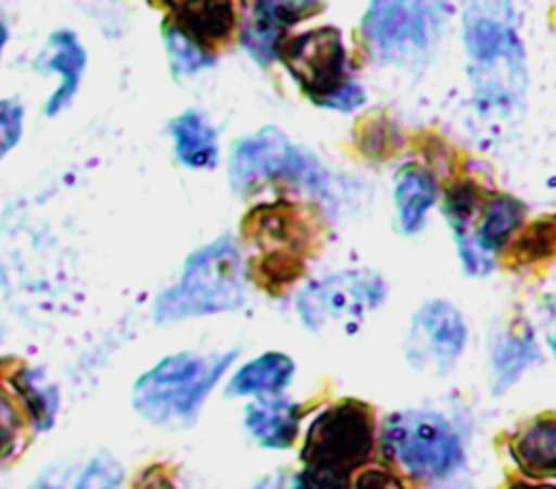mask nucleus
I'll return each mask as SVG.
<instances>
[{"label": "nucleus", "mask_w": 556, "mask_h": 489, "mask_svg": "<svg viewBox=\"0 0 556 489\" xmlns=\"http://www.w3.org/2000/svg\"><path fill=\"white\" fill-rule=\"evenodd\" d=\"M374 450V415L358 400L324 409L308 426L300 450L304 463L291 489H352L350 476Z\"/></svg>", "instance_id": "obj_1"}, {"label": "nucleus", "mask_w": 556, "mask_h": 489, "mask_svg": "<svg viewBox=\"0 0 556 489\" xmlns=\"http://www.w3.org/2000/svg\"><path fill=\"white\" fill-rule=\"evenodd\" d=\"M237 350L226 354L178 352L141 374L132 387V406L148 422L165 428L193 424L202 402L217 385Z\"/></svg>", "instance_id": "obj_2"}, {"label": "nucleus", "mask_w": 556, "mask_h": 489, "mask_svg": "<svg viewBox=\"0 0 556 489\" xmlns=\"http://www.w3.org/2000/svg\"><path fill=\"white\" fill-rule=\"evenodd\" d=\"M463 43L471 61V76L484 102L504 104L526 89L523 43L513 11L500 2H476L463 13Z\"/></svg>", "instance_id": "obj_3"}, {"label": "nucleus", "mask_w": 556, "mask_h": 489, "mask_svg": "<svg viewBox=\"0 0 556 489\" xmlns=\"http://www.w3.org/2000/svg\"><path fill=\"white\" fill-rule=\"evenodd\" d=\"M245 302V267L232 237H219L195 250L180 280L154 302L156 322H178L239 309Z\"/></svg>", "instance_id": "obj_4"}, {"label": "nucleus", "mask_w": 556, "mask_h": 489, "mask_svg": "<svg viewBox=\"0 0 556 489\" xmlns=\"http://www.w3.org/2000/svg\"><path fill=\"white\" fill-rule=\"evenodd\" d=\"M380 450L419 480L450 476L463 463V446L445 417L432 411H397L380 428Z\"/></svg>", "instance_id": "obj_5"}, {"label": "nucleus", "mask_w": 556, "mask_h": 489, "mask_svg": "<svg viewBox=\"0 0 556 489\" xmlns=\"http://www.w3.org/2000/svg\"><path fill=\"white\" fill-rule=\"evenodd\" d=\"M441 7L430 2H371L363 15V39L382 63H424L441 30Z\"/></svg>", "instance_id": "obj_6"}, {"label": "nucleus", "mask_w": 556, "mask_h": 489, "mask_svg": "<svg viewBox=\"0 0 556 489\" xmlns=\"http://www.w3.org/2000/svg\"><path fill=\"white\" fill-rule=\"evenodd\" d=\"M228 176L237 193H250L274 180L304 183L311 189L324 183L315 159L274 126H265L235 141L228 156Z\"/></svg>", "instance_id": "obj_7"}, {"label": "nucleus", "mask_w": 556, "mask_h": 489, "mask_svg": "<svg viewBox=\"0 0 556 489\" xmlns=\"http://www.w3.org/2000/svg\"><path fill=\"white\" fill-rule=\"evenodd\" d=\"M387 296V283L378 272L348 269L319 278L304 287L298 296V313L302 324L321 333L326 328L356 326Z\"/></svg>", "instance_id": "obj_8"}, {"label": "nucleus", "mask_w": 556, "mask_h": 489, "mask_svg": "<svg viewBox=\"0 0 556 489\" xmlns=\"http://www.w3.org/2000/svg\"><path fill=\"white\" fill-rule=\"evenodd\" d=\"M278 59L315 104L350 83L345 76L348 57L343 39L334 26H317L302 35L282 39L278 46Z\"/></svg>", "instance_id": "obj_9"}, {"label": "nucleus", "mask_w": 556, "mask_h": 489, "mask_svg": "<svg viewBox=\"0 0 556 489\" xmlns=\"http://www.w3.org/2000/svg\"><path fill=\"white\" fill-rule=\"evenodd\" d=\"M465 343L467 326L460 311L447 300H428L413 315L404 350L413 367L445 374L463 354Z\"/></svg>", "instance_id": "obj_10"}, {"label": "nucleus", "mask_w": 556, "mask_h": 489, "mask_svg": "<svg viewBox=\"0 0 556 489\" xmlns=\"http://www.w3.org/2000/svg\"><path fill=\"white\" fill-rule=\"evenodd\" d=\"M526 204L510 193H491L482 202V217L465 235L454 237L463 267L471 276L493 269V254L521 226Z\"/></svg>", "instance_id": "obj_11"}, {"label": "nucleus", "mask_w": 556, "mask_h": 489, "mask_svg": "<svg viewBox=\"0 0 556 489\" xmlns=\"http://www.w3.org/2000/svg\"><path fill=\"white\" fill-rule=\"evenodd\" d=\"M241 233L265 248V252H295L302 254L308 228L298 213V206L287 200L261 204L241 220Z\"/></svg>", "instance_id": "obj_12"}, {"label": "nucleus", "mask_w": 556, "mask_h": 489, "mask_svg": "<svg viewBox=\"0 0 556 489\" xmlns=\"http://www.w3.org/2000/svg\"><path fill=\"white\" fill-rule=\"evenodd\" d=\"M169 9V22L202 50L226 41L235 28L232 2H161Z\"/></svg>", "instance_id": "obj_13"}, {"label": "nucleus", "mask_w": 556, "mask_h": 489, "mask_svg": "<svg viewBox=\"0 0 556 489\" xmlns=\"http://www.w3.org/2000/svg\"><path fill=\"white\" fill-rule=\"evenodd\" d=\"M41 57L43 59L39 61V65L43 70L56 72L61 78L56 91L46 102V115H56L72 102L78 89L87 65V54L72 30H56L50 35L46 52Z\"/></svg>", "instance_id": "obj_14"}, {"label": "nucleus", "mask_w": 556, "mask_h": 489, "mask_svg": "<svg viewBox=\"0 0 556 489\" xmlns=\"http://www.w3.org/2000/svg\"><path fill=\"white\" fill-rule=\"evenodd\" d=\"M539 348L532 328L526 322H515L491 341V385L495 393L506 391L523 369L536 361Z\"/></svg>", "instance_id": "obj_15"}, {"label": "nucleus", "mask_w": 556, "mask_h": 489, "mask_svg": "<svg viewBox=\"0 0 556 489\" xmlns=\"http://www.w3.org/2000/svg\"><path fill=\"white\" fill-rule=\"evenodd\" d=\"M302 411L285 398H261L245 406L243 426L265 448L285 450L298 435Z\"/></svg>", "instance_id": "obj_16"}, {"label": "nucleus", "mask_w": 556, "mask_h": 489, "mask_svg": "<svg viewBox=\"0 0 556 489\" xmlns=\"http://www.w3.org/2000/svg\"><path fill=\"white\" fill-rule=\"evenodd\" d=\"M176 156L182 165L193 170H211L217 165L219 148L217 133L198 109H187L169 122Z\"/></svg>", "instance_id": "obj_17"}, {"label": "nucleus", "mask_w": 556, "mask_h": 489, "mask_svg": "<svg viewBox=\"0 0 556 489\" xmlns=\"http://www.w3.org/2000/svg\"><path fill=\"white\" fill-rule=\"evenodd\" d=\"M519 469L532 478H552L556 469V419L552 413L536 417L510 441Z\"/></svg>", "instance_id": "obj_18"}, {"label": "nucleus", "mask_w": 556, "mask_h": 489, "mask_svg": "<svg viewBox=\"0 0 556 489\" xmlns=\"http://www.w3.org/2000/svg\"><path fill=\"white\" fill-rule=\"evenodd\" d=\"M393 198H395V211H397V222L402 233L406 235L417 233L424 224L426 211L437 200L434 176L417 163L402 165L395 176Z\"/></svg>", "instance_id": "obj_19"}, {"label": "nucleus", "mask_w": 556, "mask_h": 489, "mask_svg": "<svg viewBox=\"0 0 556 489\" xmlns=\"http://www.w3.org/2000/svg\"><path fill=\"white\" fill-rule=\"evenodd\" d=\"M295 374V363L282 352H265L248 361L226 385L228 396H274Z\"/></svg>", "instance_id": "obj_20"}, {"label": "nucleus", "mask_w": 556, "mask_h": 489, "mask_svg": "<svg viewBox=\"0 0 556 489\" xmlns=\"http://www.w3.org/2000/svg\"><path fill=\"white\" fill-rule=\"evenodd\" d=\"M124 467L111 454H96L80 465L43 474L33 489H117Z\"/></svg>", "instance_id": "obj_21"}, {"label": "nucleus", "mask_w": 556, "mask_h": 489, "mask_svg": "<svg viewBox=\"0 0 556 489\" xmlns=\"http://www.w3.org/2000/svg\"><path fill=\"white\" fill-rule=\"evenodd\" d=\"M302 272L304 261L302 254L295 252H263L250 267V276L269 293H280L285 287L295 283Z\"/></svg>", "instance_id": "obj_22"}, {"label": "nucleus", "mask_w": 556, "mask_h": 489, "mask_svg": "<svg viewBox=\"0 0 556 489\" xmlns=\"http://www.w3.org/2000/svg\"><path fill=\"white\" fill-rule=\"evenodd\" d=\"M13 387L20 391L22 400L26 402L37 428H48L54 422L59 396L52 385L46 383L41 372L22 369L11 378Z\"/></svg>", "instance_id": "obj_23"}, {"label": "nucleus", "mask_w": 556, "mask_h": 489, "mask_svg": "<svg viewBox=\"0 0 556 489\" xmlns=\"http://www.w3.org/2000/svg\"><path fill=\"white\" fill-rule=\"evenodd\" d=\"M163 43L167 50L169 67L176 76H191L213 63V54L187 39L169 20L163 22Z\"/></svg>", "instance_id": "obj_24"}, {"label": "nucleus", "mask_w": 556, "mask_h": 489, "mask_svg": "<svg viewBox=\"0 0 556 489\" xmlns=\"http://www.w3.org/2000/svg\"><path fill=\"white\" fill-rule=\"evenodd\" d=\"M356 143L361 152L371 159H387L402 148V139L395 124L382 113H374L358 124Z\"/></svg>", "instance_id": "obj_25"}, {"label": "nucleus", "mask_w": 556, "mask_h": 489, "mask_svg": "<svg viewBox=\"0 0 556 489\" xmlns=\"http://www.w3.org/2000/svg\"><path fill=\"white\" fill-rule=\"evenodd\" d=\"M552 252H554V217L552 215L528 226V230L513 246V259L519 263L541 261L552 256Z\"/></svg>", "instance_id": "obj_26"}, {"label": "nucleus", "mask_w": 556, "mask_h": 489, "mask_svg": "<svg viewBox=\"0 0 556 489\" xmlns=\"http://www.w3.org/2000/svg\"><path fill=\"white\" fill-rule=\"evenodd\" d=\"M321 9V2H254V20L271 24L285 33V28L298 24L304 17L317 15Z\"/></svg>", "instance_id": "obj_27"}, {"label": "nucleus", "mask_w": 556, "mask_h": 489, "mask_svg": "<svg viewBox=\"0 0 556 489\" xmlns=\"http://www.w3.org/2000/svg\"><path fill=\"white\" fill-rule=\"evenodd\" d=\"M280 41H282V30H278L261 20H252L241 30V46L261 65H269L278 57Z\"/></svg>", "instance_id": "obj_28"}, {"label": "nucleus", "mask_w": 556, "mask_h": 489, "mask_svg": "<svg viewBox=\"0 0 556 489\" xmlns=\"http://www.w3.org/2000/svg\"><path fill=\"white\" fill-rule=\"evenodd\" d=\"M24 111L17 100H0V135H2V154H7L22 135Z\"/></svg>", "instance_id": "obj_29"}, {"label": "nucleus", "mask_w": 556, "mask_h": 489, "mask_svg": "<svg viewBox=\"0 0 556 489\" xmlns=\"http://www.w3.org/2000/svg\"><path fill=\"white\" fill-rule=\"evenodd\" d=\"M363 102H365V91H363V87H361L358 83L350 80V83L343 85L337 93H332L330 98L321 100L317 106H321V109H334V111L348 113V111H354L356 106H361Z\"/></svg>", "instance_id": "obj_30"}, {"label": "nucleus", "mask_w": 556, "mask_h": 489, "mask_svg": "<svg viewBox=\"0 0 556 489\" xmlns=\"http://www.w3.org/2000/svg\"><path fill=\"white\" fill-rule=\"evenodd\" d=\"M17 415L7 398V393L0 389V459H4L15 441V432H17Z\"/></svg>", "instance_id": "obj_31"}, {"label": "nucleus", "mask_w": 556, "mask_h": 489, "mask_svg": "<svg viewBox=\"0 0 556 489\" xmlns=\"http://www.w3.org/2000/svg\"><path fill=\"white\" fill-rule=\"evenodd\" d=\"M352 489H404V487L391 474L378 472V469H369V472H365V474H361L356 478Z\"/></svg>", "instance_id": "obj_32"}, {"label": "nucleus", "mask_w": 556, "mask_h": 489, "mask_svg": "<svg viewBox=\"0 0 556 489\" xmlns=\"http://www.w3.org/2000/svg\"><path fill=\"white\" fill-rule=\"evenodd\" d=\"M135 489H174V482L167 476L163 465H154V467H148L141 474V478H137Z\"/></svg>", "instance_id": "obj_33"}, {"label": "nucleus", "mask_w": 556, "mask_h": 489, "mask_svg": "<svg viewBox=\"0 0 556 489\" xmlns=\"http://www.w3.org/2000/svg\"><path fill=\"white\" fill-rule=\"evenodd\" d=\"M510 489H554V487H549V485L541 487V485H526V482H519V485H513Z\"/></svg>", "instance_id": "obj_34"}, {"label": "nucleus", "mask_w": 556, "mask_h": 489, "mask_svg": "<svg viewBox=\"0 0 556 489\" xmlns=\"http://www.w3.org/2000/svg\"><path fill=\"white\" fill-rule=\"evenodd\" d=\"M7 26H4V22H2V17H0V52H2V48H4V43H7Z\"/></svg>", "instance_id": "obj_35"}, {"label": "nucleus", "mask_w": 556, "mask_h": 489, "mask_svg": "<svg viewBox=\"0 0 556 489\" xmlns=\"http://www.w3.org/2000/svg\"><path fill=\"white\" fill-rule=\"evenodd\" d=\"M0 156H4V154H2V135H0Z\"/></svg>", "instance_id": "obj_36"}]
</instances>
